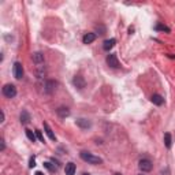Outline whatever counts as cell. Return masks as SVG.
I'll list each match as a JSON object with an SVG mask.
<instances>
[{"label":"cell","instance_id":"1","mask_svg":"<svg viewBox=\"0 0 175 175\" xmlns=\"http://www.w3.org/2000/svg\"><path fill=\"white\" fill-rule=\"evenodd\" d=\"M81 159L84 160V162H86V163H89V164H100L103 160L100 159L99 156H95V155H92V153H89V152H81Z\"/></svg>","mask_w":175,"mask_h":175},{"label":"cell","instance_id":"2","mask_svg":"<svg viewBox=\"0 0 175 175\" xmlns=\"http://www.w3.org/2000/svg\"><path fill=\"white\" fill-rule=\"evenodd\" d=\"M2 90H3V95L8 99H13L17 96V88H15V85H13V84H6Z\"/></svg>","mask_w":175,"mask_h":175},{"label":"cell","instance_id":"3","mask_svg":"<svg viewBox=\"0 0 175 175\" xmlns=\"http://www.w3.org/2000/svg\"><path fill=\"white\" fill-rule=\"evenodd\" d=\"M138 167L142 173H149V171L152 170L153 166H152V162H151L149 159H142V160H140Z\"/></svg>","mask_w":175,"mask_h":175},{"label":"cell","instance_id":"4","mask_svg":"<svg viewBox=\"0 0 175 175\" xmlns=\"http://www.w3.org/2000/svg\"><path fill=\"white\" fill-rule=\"evenodd\" d=\"M13 71H14V75H15L17 80H21V78L23 77V67H22V65H21L19 62H15V63H14Z\"/></svg>","mask_w":175,"mask_h":175},{"label":"cell","instance_id":"5","mask_svg":"<svg viewBox=\"0 0 175 175\" xmlns=\"http://www.w3.org/2000/svg\"><path fill=\"white\" fill-rule=\"evenodd\" d=\"M107 65H108L110 67H112V69H118V67H119V62H118V58H116V55L110 54L108 56H107Z\"/></svg>","mask_w":175,"mask_h":175},{"label":"cell","instance_id":"6","mask_svg":"<svg viewBox=\"0 0 175 175\" xmlns=\"http://www.w3.org/2000/svg\"><path fill=\"white\" fill-rule=\"evenodd\" d=\"M44 129H45V133H47V136L49 137V140H52V141H55V140H56V137H55L54 131H52V129L49 127V125L47 123V122H44Z\"/></svg>","mask_w":175,"mask_h":175},{"label":"cell","instance_id":"7","mask_svg":"<svg viewBox=\"0 0 175 175\" xmlns=\"http://www.w3.org/2000/svg\"><path fill=\"white\" fill-rule=\"evenodd\" d=\"M66 175H74L75 174V164L74 163H67L66 168H65Z\"/></svg>","mask_w":175,"mask_h":175},{"label":"cell","instance_id":"8","mask_svg":"<svg viewBox=\"0 0 175 175\" xmlns=\"http://www.w3.org/2000/svg\"><path fill=\"white\" fill-rule=\"evenodd\" d=\"M96 40V34L95 33H86L85 36H84V39H82V41L84 44H90V43H93Z\"/></svg>","mask_w":175,"mask_h":175},{"label":"cell","instance_id":"9","mask_svg":"<svg viewBox=\"0 0 175 175\" xmlns=\"http://www.w3.org/2000/svg\"><path fill=\"white\" fill-rule=\"evenodd\" d=\"M151 101H152L153 104H156V106H162V104L164 103V99L160 95H153L152 97H151Z\"/></svg>","mask_w":175,"mask_h":175},{"label":"cell","instance_id":"10","mask_svg":"<svg viewBox=\"0 0 175 175\" xmlns=\"http://www.w3.org/2000/svg\"><path fill=\"white\" fill-rule=\"evenodd\" d=\"M115 43H116V40L115 39H110V40H106L103 44V48L106 49V51H110L111 48H112L114 45H115Z\"/></svg>","mask_w":175,"mask_h":175},{"label":"cell","instance_id":"11","mask_svg":"<svg viewBox=\"0 0 175 175\" xmlns=\"http://www.w3.org/2000/svg\"><path fill=\"white\" fill-rule=\"evenodd\" d=\"M74 85L78 88V89H82L84 86H85V81L82 80V77H80V75H77V77L74 78Z\"/></svg>","mask_w":175,"mask_h":175},{"label":"cell","instance_id":"12","mask_svg":"<svg viewBox=\"0 0 175 175\" xmlns=\"http://www.w3.org/2000/svg\"><path fill=\"white\" fill-rule=\"evenodd\" d=\"M32 59H33V62H36V63H43L44 62V55L41 52H36V54L32 55Z\"/></svg>","mask_w":175,"mask_h":175},{"label":"cell","instance_id":"13","mask_svg":"<svg viewBox=\"0 0 175 175\" xmlns=\"http://www.w3.org/2000/svg\"><path fill=\"white\" fill-rule=\"evenodd\" d=\"M77 125L80 127H82V129H88V127H90V122L86 121V119H78Z\"/></svg>","mask_w":175,"mask_h":175},{"label":"cell","instance_id":"14","mask_svg":"<svg viewBox=\"0 0 175 175\" xmlns=\"http://www.w3.org/2000/svg\"><path fill=\"white\" fill-rule=\"evenodd\" d=\"M58 115L60 116V118H66V116L70 115V111L69 108H65V107H60L59 110H58Z\"/></svg>","mask_w":175,"mask_h":175},{"label":"cell","instance_id":"15","mask_svg":"<svg viewBox=\"0 0 175 175\" xmlns=\"http://www.w3.org/2000/svg\"><path fill=\"white\" fill-rule=\"evenodd\" d=\"M29 121H30V115H29L26 111H22V114H21V123L26 125V123H29Z\"/></svg>","mask_w":175,"mask_h":175},{"label":"cell","instance_id":"16","mask_svg":"<svg viewBox=\"0 0 175 175\" xmlns=\"http://www.w3.org/2000/svg\"><path fill=\"white\" fill-rule=\"evenodd\" d=\"M25 131H26V136H28V138L32 142H34V141H36V138H37L36 133H33V131H32V130H29V129H26Z\"/></svg>","mask_w":175,"mask_h":175},{"label":"cell","instance_id":"17","mask_svg":"<svg viewBox=\"0 0 175 175\" xmlns=\"http://www.w3.org/2000/svg\"><path fill=\"white\" fill-rule=\"evenodd\" d=\"M164 144L167 148H171V134L170 133H166L164 134Z\"/></svg>","mask_w":175,"mask_h":175},{"label":"cell","instance_id":"18","mask_svg":"<svg viewBox=\"0 0 175 175\" xmlns=\"http://www.w3.org/2000/svg\"><path fill=\"white\" fill-rule=\"evenodd\" d=\"M44 167H47L49 171H56V167H55V166H52V163H49V162L44 163Z\"/></svg>","mask_w":175,"mask_h":175},{"label":"cell","instance_id":"19","mask_svg":"<svg viewBox=\"0 0 175 175\" xmlns=\"http://www.w3.org/2000/svg\"><path fill=\"white\" fill-rule=\"evenodd\" d=\"M156 29L157 30H164V32H167V33H170V29H168L167 26H164V25H157Z\"/></svg>","mask_w":175,"mask_h":175},{"label":"cell","instance_id":"20","mask_svg":"<svg viewBox=\"0 0 175 175\" xmlns=\"http://www.w3.org/2000/svg\"><path fill=\"white\" fill-rule=\"evenodd\" d=\"M34 133H36L37 138H39L40 141H41V142H44V136H43V134H41V131H40V130H34Z\"/></svg>","mask_w":175,"mask_h":175},{"label":"cell","instance_id":"21","mask_svg":"<svg viewBox=\"0 0 175 175\" xmlns=\"http://www.w3.org/2000/svg\"><path fill=\"white\" fill-rule=\"evenodd\" d=\"M34 166H36V159H34V157H30V162H29V167L33 168Z\"/></svg>","mask_w":175,"mask_h":175},{"label":"cell","instance_id":"22","mask_svg":"<svg viewBox=\"0 0 175 175\" xmlns=\"http://www.w3.org/2000/svg\"><path fill=\"white\" fill-rule=\"evenodd\" d=\"M36 175H44V174H43V173H40V171H37Z\"/></svg>","mask_w":175,"mask_h":175},{"label":"cell","instance_id":"23","mask_svg":"<svg viewBox=\"0 0 175 175\" xmlns=\"http://www.w3.org/2000/svg\"><path fill=\"white\" fill-rule=\"evenodd\" d=\"M82 175H90V174H88V173H85V174H82Z\"/></svg>","mask_w":175,"mask_h":175},{"label":"cell","instance_id":"24","mask_svg":"<svg viewBox=\"0 0 175 175\" xmlns=\"http://www.w3.org/2000/svg\"><path fill=\"white\" fill-rule=\"evenodd\" d=\"M116 175H119V174H116Z\"/></svg>","mask_w":175,"mask_h":175}]
</instances>
